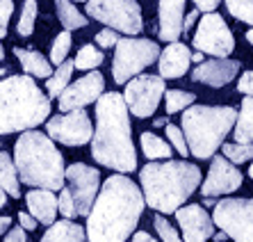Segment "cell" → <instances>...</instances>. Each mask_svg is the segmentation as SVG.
I'll use <instances>...</instances> for the list:
<instances>
[{"label": "cell", "instance_id": "cell-15", "mask_svg": "<svg viewBox=\"0 0 253 242\" xmlns=\"http://www.w3.org/2000/svg\"><path fill=\"white\" fill-rule=\"evenodd\" d=\"M242 171L237 169V165H233L228 158H221V155H212L210 162V171H208L206 181L199 185L201 194L208 196V199H214V196H224V194H233L235 190L242 188Z\"/></svg>", "mask_w": 253, "mask_h": 242}, {"label": "cell", "instance_id": "cell-2", "mask_svg": "<svg viewBox=\"0 0 253 242\" xmlns=\"http://www.w3.org/2000/svg\"><path fill=\"white\" fill-rule=\"evenodd\" d=\"M91 158L119 174L137 169L130 112L119 92H103L96 100V128L91 135Z\"/></svg>", "mask_w": 253, "mask_h": 242}, {"label": "cell", "instance_id": "cell-49", "mask_svg": "<svg viewBox=\"0 0 253 242\" xmlns=\"http://www.w3.org/2000/svg\"><path fill=\"white\" fill-rule=\"evenodd\" d=\"M247 42H249V44H251V46H253V28H251V30H249V32H247Z\"/></svg>", "mask_w": 253, "mask_h": 242}, {"label": "cell", "instance_id": "cell-38", "mask_svg": "<svg viewBox=\"0 0 253 242\" xmlns=\"http://www.w3.org/2000/svg\"><path fill=\"white\" fill-rule=\"evenodd\" d=\"M119 39H121V37H119L117 30L105 28V30H100L98 35H96V46L98 48H112V46H117Z\"/></svg>", "mask_w": 253, "mask_h": 242}, {"label": "cell", "instance_id": "cell-23", "mask_svg": "<svg viewBox=\"0 0 253 242\" xmlns=\"http://www.w3.org/2000/svg\"><path fill=\"white\" fill-rule=\"evenodd\" d=\"M235 142H253V96H244L240 103L235 126H233Z\"/></svg>", "mask_w": 253, "mask_h": 242}, {"label": "cell", "instance_id": "cell-46", "mask_svg": "<svg viewBox=\"0 0 253 242\" xmlns=\"http://www.w3.org/2000/svg\"><path fill=\"white\" fill-rule=\"evenodd\" d=\"M7 206V192L2 188H0V210H2V208Z\"/></svg>", "mask_w": 253, "mask_h": 242}, {"label": "cell", "instance_id": "cell-32", "mask_svg": "<svg viewBox=\"0 0 253 242\" xmlns=\"http://www.w3.org/2000/svg\"><path fill=\"white\" fill-rule=\"evenodd\" d=\"M71 44H73V39H71V30H64V32H59V35L55 37L53 46H50V64L57 66L69 57Z\"/></svg>", "mask_w": 253, "mask_h": 242}, {"label": "cell", "instance_id": "cell-51", "mask_svg": "<svg viewBox=\"0 0 253 242\" xmlns=\"http://www.w3.org/2000/svg\"><path fill=\"white\" fill-rule=\"evenodd\" d=\"M5 59V48H2V44H0V62Z\"/></svg>", "mask_w": 253, "mask_h": 242}, {"label": "cell", "instance_id": "cell-43", "mask_svg": "<svg viewBox=\"0 0 253 242\" xmlns=\"http://www.w3.org/2000/svg\"><path fill=\"white\" fill-rule=\"evenodd\" d=\"M199 16H201V12L199 9H192V12L187 14V16L183 18V32H187V30H192V25L199 21Z\"/></svg>", "mask_w": 253, "mask_h": 242}, {"label": "cell", "instance_id": "cell-33", "mask_svg": "<svg viewBox=\"0 0 253 242\" xmlns=\"http://www.w3.org/2000/svg\"><path fill=\"white\" fill-rule=\"evenodd\" d=\"M224 2L233 18L253 25V0H224Z\"/></svg>", "mask_w": 253, "mask_h": 242}, {"label": "cell", "instance_id": "cell-30", "mask_svg": "<svg viewBox=\"0 0 253 242\" xmlns=\"http://www.w3.org/2000/svg\"><path fill=\"white\" fill-rule=\"evenodd\" d=\"M221 153H224V158H228L233 165H244V162L253 160V142L221 144Z\"/></svg>", "mask_w": 253, "mask_h": 242}, {"label": "cell", "instance_id": "cell-4", "mask_svg": "<svg viewBox=\"0 0 253 242\" xmlns=\"http://www.w3.org/2000/svg\"><path fill=\"white\" fill-rule=\"evenodd\" d=\"M14 165L18 181L30 188L57 190L64 188V155L46 133L42 130H23L14 144Z\"/></svg>", "mask_w": 253, "mask_h": 242}, {"label": "cell", "instance_id": "cell-7", "mask_svg": "<svg viewBox=\"0 0 253 242\" xmlns=\"http://www.w3.org/2000/svg\"><path fill=\"white\" fill-rule=\"evenodd\" d=\"M162 48L144 37H121L114 46L112 76L117 85H126L130 78L139 76L144 69L158 62Z\"/></svg>", "mask_w": 253, "mask_h": 242}, {"label": "cell", "instance_id": "cell-20", "mask_svg": "<svg viewBox=\"0 0 253 242\" xmlns=\"http://www.w3.org/2000/svg\"><path fill=\"white\" fill-rule=\"evenodd\" d=\"M28 213L43 226H50L57 219V196L53 190L46 188H32L25 194Z\"/></svg>", "mask_w": 253, "mask_h": 242}, {"label": "cell", "instance_id": "cell-31", "mask_svg": "<svg viewBox=\"0 0 253 242\" xmlns=\"http://www.w3.org/2000/svg\"><path fill=\"white\" fill-rule=\"evenodd\" d=\"M37 12H39V7H37V0H25L23 9H21V18H18V23H16L18 37H30L32 32H35Z\"/></svg>", "mask_w": 253, "mask_h": 242}, {"label": "cell", "instance_id": "cell-18", "mask_svg": "<svg viewBox=\"0 0 253 242\" xmlns=\"http://www.w3.org/2000/svg\"><path fill=\"white\" fill-rule=\"evenodd\" d=\"M192 66V50L183 42H169L165 50L158 55V76L165 80L183 78Z\"/></svg>", "mask_w": 253, "mask_h": 242}, {"label": "cell", "instance_id": "cell-16", "mask_svg": "<svg viewBox=\"0 0 253 242\" xmlns=\"http://www.w3.org/2000/svg\"><path fill=\"white\" fill-rule=\"evenodd\" d=\"M176 222L180 226L185 242H208L214 236L212 215L199 203H187L176 210Z\"/></svg>", "mask_w": 253, "mask_h": 242}, {"label": "cell", "instance_id": "cell-5", "mask_svg": "<svg viewBox=\"0 0 253 242\" xmlns=\"http://www.w3.org/2000/svg\"><path fill=\"white\" fill-rule=\"evenodd\" d=\"M50 117V98L35 78L9 76L0 80V135H12L37 128Z\"/></svg>", "mask_w": 253, "mask_h": 242}, {"label": "cell", "instance_id": "cell-19", "mask_svg": "<svg viewBox=\"0 0 253 242\" xmlns=\"http://www.w3.org/2000/svg\"><path fill=\"white\" fill-rule=\"evenodd\" d=\"M185 2L187 0H160L158 2V37L162 42H178L183 35Z\"/></svg>", "mask_w": 253, "mask_h": 242}, {"label": "cell", "instance_id": "cell-21", "mask_svg": "<svg viewBox=\"0 0 253 242\" xmlns=\"http://www.w3.org/2000/svg\"><path fill=\"white\" fill-rule=\"evenodd\" d=\"M14 55L16 59L21 62V69L23 73L32 78H48L53 73V64H50V59L43 57L42 53H37V50H30V48H21L16 46L14 48Z\"/></svg>", "mask_w": 253, "mask_h": 242}, {"label": "cell", "instance_id": "cell-24", "mask_svg": "<svg viewBox=\"0 0 253 242\" xmlns=\"http://www.w3.org/2000/svg\"><path fill=\"white\" fill-rule=\"evenodd\" d=\"M76 71V66H73V59H64L62 64H57L53 69V73L46 78V96L50 100L57 98L62 92L66 89V85L71 83V76Z\"/></svg>", "mask_w": 253, "mask_h": 242}, {"label": "cell", "instance_id": "cell-48", "mask_svg": "<svg viewBox=\"0 0 253 242\" xmlns=\"http://www.w3.org/2000/svg\"><path fill=\"white\" fill-rule=\"evenodd\" d=\"M212 238H214V242H221V240H226V233L221 231V233H217V236H212Z\"/></svg>", "mask_w": 253, "mask_h": 242}, {"label": "cell", "instance_id": "cell-6", "mask_svg": "<svg viewBox=\"0 0 253 242\" xmlns=\"http://www.w3.org/2000/svg\"><path fill=\"white\" fill-rule=\"evenodd\" d=\"M237 110L230 105H192L183 110L180 130L189 153L196 160H210L233 130Z\"/></svg>", "mask_w": 253, "mask_h": 242}, {"label": "cell", "instance_id": "cell-28", "mask_svg": "<svg viewBox=\"0 0 253 242\" xmlns=\"http://www.w3.org/2000/svg\"><path fill=\"white\" fill-rule=\"evenodd\" d=\"M103 59H105V55H103V50H100L98 46L84 44V46L78 50L76 59H73V66H76L78 71H91V69H98V66L103 64Z\"/></svg>", "mask_w": 253, "mask_h": 242}, {"label": "cell", "instance_id": "cell-22", "mask_svg": "<svg viewBox=\"0 0 253 242\" xmlns=\"http://www.w3.org/2000/svg\"><path fill=\"white\" fill-rule=\"evenodd\" d=\"M84 229L71 219H55L42 236V242H84Z\"/></svg>", "mask_w": 253, "mask_h": 242}, {"label": "cell", "instance_id": "cell-40", "mask_svg": "<svg viewBox=\"0 0 253 242\" xmlns=\"http://www.w3.org/2000/svg\"><path fill=\"white\" fill-rule=\"evenodd\" d=\"M2 242H28V233H25L23 226H14V229L9 226Z\"/></svg>", "mask_w": 253, "mask_h": 242}, {"label": "cell", "instance_id": "cell-44", "mask_svg": "<svg viewBox=\"0 0 253 242\" xmlns=\"http://www.w3.org/2000/svg\"><path fill=\"white\" fill-rule=\"evenodd\" d=\"M130 242H158L153 236H148L146 231H135L132 233V238H130Z\"/></svg>", "mask_w": 253, "mask_h": 242}, {"label": "cell", "instance_id": "cell-14", "mask_svg": "<svg viewBox=\"0 0 253 242\" xmlns=\"http://www.w3.org/2000/svg\"><path fill=\"white\" fill-rule=\"evenodd\" d=\"M103 92H105V78H103L100 71L91 69L83 78H78L76 83L66 85V89L57 96V107L62 112L78 110V107H87L91 103H96Z\"/></svg>", "mask_w": 253, "mask_h": 242}, {"label": "cell", "instance_id": "cell-42", "mask_svg": "<svg viewBox=\"0 0 253 242\" xmlns=\"http://www.w3.org/2000/svg\"><path fill=\"white\" fill-rule=\"evenodd\" d=\"M192 2L196 5V9H199V12L206 14V12H214L221 0H192Z\"/></svg>", "mask_w": 253, "mask_h": 242}, {"label": "cell", "instance_id": "cell-37", "mask_svg": "<svg viewBox=\"0 0 253 242\" xmlns=\"http://www.w3.org/2000/svg\"><path fill=\"white\" fill-rule=\"evenodd\" d=\"M12 14H14V0H0V39L7 37Z\"/></svg>", "mask_w": 253, "mask_h": 242}, {"label": "cell", "instance_id": "cell-29", "mask_svg": "<svg viewBox=\"0 0 253 242\" xmlns=\"http://www.w3.org/2000/svg\"><path fill=\"white\" fill-rule=\"evenodd\" d=\"M165 110L167 114H178L183 112L185 107L196 103V96L192 92H183V89H165Z\"/></svg>", "mask_w": 253, "mask_h": 242}, {"label": "cell", "instance_id": "cell-1", "mask_svg": "<svg viewBox=\"0 0 253 242\" xmlns=\"http://www.w3.org/2000/svg\"><path fill=\"white\" fill-rule=\"evenodd\" d=\"M146 201L141 188L126 174H114L100 185L87 215V242H126L137 231Z\"/></svg>", "mask_w": 253, "mask_h": 242}, {"label": "cell", "instance_id": "cell-35", "mask_svg": "<svg viewBox=\"0 0 253 242\" xmlns=\"http://www.w3.org/2000/svg\"><path fill=\"white\" fill-rule=\"evenodd\" d=\"M165 130H167V142H171V146L176 148L178 153L183 155V158H187V155H189V148H187V142H185L183 130L178 128V126H173V124H167Z\"/></svg>", "mask_w": 253, "mask_h": 242}, {"label": "cell", "instance_id": "cell-13", "mask_svg": "<svg viewBox=\"0 0 253 242\" xmlns=\"http://www.w3.org/2000/svg\"><path fill=\"white\" fill-rule=\"evenodd\" d=\"M64 183H69V192L76 201V213L87 217L100 190V171L84 162H73L64 169Z\"/></svg>", "mask_w": 253, "mask_h": 242}, {"label": "cell", "instance_id": "cell-45", "mask_svg": "<svg viewBox=\"0 0 253 242\" xmlns=\"http://www.w3.org/2000/svg\"><path fill=\"white\" fill-rule=\"evenodd\" d=\"M12 226V217H7V215H0V236L7 233V229Z\"/></svg>", "mask_w": 253, "mask_h": 242}, {"label": "cell", "instance_id": "cell-52", "mask_svg": "<svg viewBox=\"0 0 253 242\" xmlns=\"http://www.w3.org/2000/svg\"><path fill=\"white\" fill-rule=\"evenodd\" d=\"M249 176L253 178V160H251V167H249Z\"/></svg>", "mask_w": 253, "mask_h": 242}, {"label": "cell", "instance_id": "cell-50", "mask_svg": "<svg viewBox=\"0 0 253 242\" xmlns=\"http://www.w3.org/2000/svg\"><path fill=\"white\" fill-rule=\"evenodd\" d=\"M167 124H169L167 119H155V126H167Z\"/></svg>", "mask_w": 253, "mask_h": 242}, {"label": "cell", "instance_id": "cell-41", "mask_svg": "<svg viewBox=\"0 0 253 242\" xmlns=\"http://www.w3.org/2000/svg\"><path fill=\"white\" fill-rule=\"evenodd\" d=\"M18 215V226H23V229L25 231H35L37 229V226H39V222H37V219L35 217H32V215H30V213H23V210H21V213H16Z\"/></svg>", "mask_w": 253, "mask_h": 242}, {"label": "cell", "instance_id": "cell-47", "mask_svg": "<svg viewBox=\"0 0 253 242\" xmlns=\"http://www.w3.org/2000/svg\"><path fill=\"white\" fill-rule=\"evenodd\" d=\"M192 62L201 64V62H203V53H201V50H194V53H192Z\"/></svg>", "mask_w": 253, "mask_h": 242}, {"label": "cell", "instance_id": "cell-34", "mask_svg": "<svg viewBox=\"0 0 253 242\" xmlns=\"http://www.w3.org/2000/svg\"><path fill=\"white\" fill-rule=\"evenodd\" d=\"M153 229H155V233L160 236V240H162V242H185L183 236H180V233L173 229V224H171V222H169V219H167L162 213L155 215Z\"/></svg>", "mask_w": 253, "mask_h": 242}, {"label": "cell", "instance_id": "cell-11", "mask_svg": "<svg viewBox=\"0 0 253 242\" xmlns=\"http://www.w3.org/2000/svg\"><path fill=\"white\" fill-rule=\"evenodd\" d=\"M165 96V78L151 76V73H139L130 78L124 89V100L128 105V112L137 119L153 117L160 107V100Z\"/></svg>", "mask_w": 253, "mask_h": 242}, {"label": "cell", "instance_id": "cell-12", "mask_svg": "<svg viewBox=\"0 0 253 242\" xmlns=\"http://www.w3.org/2000/svg\"><path fill=\"white\" fill-rule=\"evenodd\" d=\"M46 121V135L53 142H59L64 146H84L87 142H91L94 126H91L89 114L84 112V107L48 117Z\"/></svg>", "mask_w": 253, "mask_h": 242}, {"label": "cell", "instance_id": "cell-27", "mask_svg": "<svg viewBox=\"0 0 253 242\" xmlns=\"http://www.w3.org/2000/svg\"><path fill=\"white\" fill-rule=\"evenodd\" d=\"M141 151L148 160H169L171 158V144L162 137H158L155 133H141L139 135Z\"/></svg>", "mask_w": 253, "mask_h": 242}, {"label": "cell", "instance_id": "cell-10", "mask_svg": "<svg viewBox=\"0 0 253 242\" xmlns=\"http://www.w3.org/2000/svg\"><path fill=\"white\" fill-rule=\"evenodd\" d=\"M192 46L201 50L203 55L212 57H228L235 50V37L230 32L221 14L206 12L196 21V32L192 37Z\"/></svg>", "mask_w": 253, "mask_h": 242}, {"label": "cell", "instance_id": "cell-53", "mask_svg": "<svg viewBox=\"0 0 253 242\" xmlns=\"http://www.w3.org/2000/svg\"><path fill=\"white\" fill-rule=\"evenodd\" d=\"M76 2H87V0H76Z\"/></svg>", "mask_w": 253, "mask_h": 242}, {"label": "cell", "instance_id": "cell-17", "mask_svg": "<svg viewBox=\"0 0 253 242\" xmlns=\"http://www.w3.org/2000/svg\"><path fill=\"white\" fill-rule=\"evenodd\" d=\"M240 69H242L240 62L230 57L203 59L201 64H196V69H192V80L219 89V87H226L228 83H233L235 76L240 73Z\"/></svg>", "mask_w": 253, "mask_h": 242}, {"label": "cell", "instance_id": "cell-9", "mask_svg": "<svg viewBox=\"0 0 253 242\" xmlns=\"http://www.w3.org/2000/svg\"><path fill=\"white\" fill-rule=\"evenodd\" d=\"M212 222L233 242H253V199H221L214 203Z\"/></svg>", "mask_w": 253, "mask_h": 242}, {"label": "cell", "instance_id": "cell-26", "mask_svg": "<svg viewBox=\"0 0 253 242\" xmlns=\"http://www.w3.org/2000/svg\"><path fill=\"white\" fill-rule=\"evenodd\" d=\"M55 12H57V18L64 25V30H80L89 23V18L83 12H78L73 0H55Z\"/></svg>", "mask_w": 253, "mask_h": 242}, {"label": "cell", "instance_id": "cell-39", "mask_svg": "<svg viewBox=\"0 0 253 242\" xmlns=\"http://www.w3.org/2000/svg\"><path fill=\"white\" fill-rule=\"evenodd\" d=\"M237 92L244 96H253V71H244L237 83Z\"/></svg>", "mask_w": 253, "mask_h": 242}, {"label": "cell", "instance_id": "cell-25", "mask_svg": "<svg viewBox=\"0 0 253 242\" xmlns=\"http://www.w3.org/2000/svg\"><path fill=\"white\" fill-rule=\"evenodd\" d=\"M0 188L14 199H21V181H18L16 165L12 155L5 151H0Z\"/></svg>", "mask_w": 253, "mask_h": 242}, {"label": "cell", "instance_id": "cell-3", "mask_svg": "<svg viewBox=\"0 0 253 242\" xmlns=\"http://www.w3.org/2000/svg\"><path fill=\"white\" fill-rule=\"evenodd\" d=\"M201 185V169L187 160H151L139 169V188L148 208L176 213Z\"/></svg>", "mask_w": 253, "mask_h": 242}, {"label": "cell", "instance_id": "cell-8", "mask_svg": "<svg viewBox=\"0 0 253 242\" xmlns=\"http://www.w3.org/2000/svg\"><path fill=\"white\" fill-rule=\"evenodd\" d=\"M87 16L105 23L107 28L137 37L144 30V16L137 0H87Z\"/></svg>", "mask_w": 253, "mask_h": 242}, {"label": "cell", "instance_id": "cell-36", "mask_svg": "<svg viewBox=\"0 0 253 242\" xmlns=\"http://www.w3.org/2000/svg\"><path fill=\"white\" fill-rule=\"evenodd\" d=\"M57 210H59V215H64L66 219L78 217V213H76V201H73V196H71L69 188H62V190H59V196H57Z\"/></svg>", "mask_w": 253, "mask_h": 242}]
</instances>
